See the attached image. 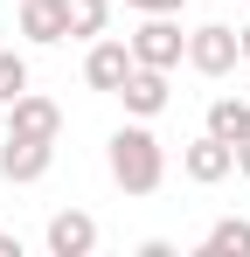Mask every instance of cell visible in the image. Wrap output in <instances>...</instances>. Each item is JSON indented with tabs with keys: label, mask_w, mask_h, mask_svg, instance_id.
<instances>
[{
	"label": "cell",
	"mask_w": 250,
	"mask_h": 257,
	"mask_svg": "<svg viewBox=\"0 0 250 257\" xmlns=\"http://www.w3.org/2000/svg\"><path fill=\"white\" fill-rule=\"evenodd\" d=\"M21 35H28L35 49L70 42V14H63V0H21Z\"/></svg>",
	"instance_id": "cell-10"
},
{
	"label": "cell",
	"mask_w": 250,
	"mask_h": 257,
	"mask_svg": "<svg viewBox=\"0 0 250 257\" xmlns=\"http://www.w3.org/2000/svg\"><path fill=\"white\" fill-rule=\"evenodd\" d=\"M0 257H21V236H7V229H0Z\"/></svg>",
	"instance_id": "cell-17"
},
{
	"label": "cell",
	"mask_w": 250,
	"mask_h": 257,
	"mask_svg": "<svg viewBox=\"0 0 250 257\" xmlns=\"http://www.w3.org/2000/svg\"><path fill=\"white\" fill-rule=\"evenodd\" d=\"M208 132L236 146V139L250 132V97H215V104H208Z\"/></svg>",
	"instance_id": "cell-12"
},
{
	"label": "cell",
	"mask_w": 250,
	"mask_h": 257,
	"mask_svg": "<svg viewBox=\"0 0 250 257\" xmlns=\"http://www.w3.org/2000/svg\"><path fill=\"white\" fill-rule=\"evenodd\" d=\"M236 174H243V181H250V132H243V139H236Z\"/></svg>",
	"instance_id": "cell-16"
},
{
	"label": "cell",
	"mask_w": 250,
	"mask_h": 257,
	"mask_svg": "<svg viewBox=\"0 0 250 257\" xmlns=\"http://www.w3.org/2000/svg\"><path fill=\"white\" fill-rule=\"evenodd\" d=\"M202 257H250V222L243 215H222V222L202 236Z\"/></svg>",
	"instance_id": "cell-11"
},
{
	"label": "cell",
	"mask_w": 250,
	"mask_h": 257,
	"mask_svg": "<svg viewBox=\"0 0 250 257\" xmlns=\"http://www.w3.org/2000/svg\"><path fill=\"white\" fill-rule=\"evenodd\" d=\"M7 132H21V139H63V104L42 97V90H21L7 104Z\"/></svg>",
	"instance_id": "cell-5"
},
{
	"label": "cell",
	"mask_w": 250,
	"mask_h": 257,
	"mask_svg": "<svg viewBox=\"0 0 250 257\" xmlns=\"http://www.w3.org/2000/svg\"><path fill=\"white\" fill-rule=\"evenodd\" d=\"M42 243H49V257H90V250H97V215L56 209V215H49V229H42Z\"/></svg>",
	"instance_id": "cell-8"
},
{
	"label": "cell",
	"mask_w": 250,
	"mask_h": 257,
	"mask_svg": "<svg viewBox=\"0 0 250 257\" xmlns=\"http://www.w3.org/2000/svg\"><path fill=\"white\" fill-rule=\"evenodd\" d=\"M125 42H132V63H146V70H181L188 63V35H181L174 14H139V28Z\"/></svg>",
	"instance_id": "cell-2"
},
{
	"label": "cell",
	"mask_w": 250,
	"mask_h": 257,
	"mask_svg": "<svg viewBox=\"0 0 250 257\" xmlns=\"http://www.w3.org/2000/svg\"><path fill=\"white\" fill-rule=\"evenodd\" d=\"M243 63V42H236V28H222V21H202L195 35H188V70L195 77H229Z\"/></svg>",
	"instance_id": "cell-3"
},
{
	"label": "cell",
	"mask_w": 250,
	"mask_h": 257,
	"mask_svg": "<svg viewBox=\"0 0 250 257\" xmlns=\"http://www.w3.org/2000/svg\"><path fill=\"white\" fill-rule=\"evenodd\" d=\"M181 174H188L195 188H215V181H229V174H236V146H229V139H215V132H202V139L181 153Z\"/></svg>",
	"instance_id": "cell-7"
},
{
	"label": "cell",
	"mask_w": 250,
	"mask_h": 257,
	"mask_svg": "<svg viewBox=\"0 0 250 257\" xmlns=\"http://www.w3.org/2000/svg\"><path fill=\"white\" fill-rule=\"evenodd\" d=\"M56 167V139H21V132H0V181L28 188Z\"/></svg>",
	"instance_id": "cell-4"
},
{
	"label": "cell",
	"mask_w": 250,
	"mask_h": 257,
	"mask_svg": "<svg viewBox=\"0 0 250 257\" xmlns=\"http://www.w3.org/2000/svg\"><path fill=\"white\" fill-rule=\"evenodd\" d=\"M125 7H132V14H181L188 0H125Z\"/></svg>",
	"instance_id": "cell-15"
},
{
	"label": "cell",
	"mask_w": 250,
	"mask_h": 257,
	"mask_svg": "<svg viewBox=\"0 0 250 257\" xmlns=\"http://www.w3.org/2000/svg\"><path fill=\"white\" fill-rule=\"evenodd\" d=\"M167 70H146V63H132V77L118 84V104H125V118H160L167 111Z\"/></svg>",
	"instance_id": "cell-9"
},
{
	"label": "cell",
	"mask_w": 250,
	"mask_h": 257,
	"mask_svg": "<svg viewBox=\"0 0 250 257\" xmlns=\"http://www.w3.org/2000/svg\"><path fill=\"white\" fill-rule=\"evenodd\" d=\"M63 14H70V35L77 42H97L104 21H111V0H63Z\"/></svg>",
	"instance_id": "cell-13"
},
{
	"label": "cell",
	"mask_w": 250,
	"mask_h": 257,
	"mask_svg": "<svg viewBox=\"0 0 250 257\" xmlns=\"http://www.w3.org/2000/svg\"><path fill=\"white\" fill-rule=\"evenodd\" d=\"M236 42H243V70H250V21H243V28H236Z\"/></svg>",
	"instance_id": "cell-18"
},
{
	"label": "cell",
	"mask_w": 250,
	"mask_h": 257,
	"mask_svg": "<svg viewBox=\"0 0 250 257\" xmlns=\"http://www.w3.org/2000/svg\"><path fill=\"white\" fill-rule=\"evenodd\" d=\"M132 77V42H111V35H97L90 56H83V84L104 90V97H118V84Z\"/></svg>",
	"instance_id": "cell-6"
},
{
	"label": "cell",
	"mask_w": 250,
	"mask_h": 257,
	"mask_svg": "<svg viewBox=\"0 0 250 257\" xmlns=\"http://www.w3.org/2000/svg\"><path fill=\"white\" fill-rule=\"evenodd\" d=\"M28 90V56L21 49H0V104H14Z\"/></svg>",
	"instance_id": "cell-14"
},
{
	"label": "cell",
	"mask_w": 250,
	"mask_h": 257,
	"mask_svg": "<svg viewBox=\"0 0 250 257\" xmlns=\"http://www.w3.org/2000/svg\"><path fill=\"white\" fill-rule=\"evenodd\" d=\"M104 167H111V181H118L125 195H153L167 181V146H160V132H153V118H132V125L111 132L104 139Z\"/></svg>",
	"instance_id": "cell-1"
}]
</instances>
